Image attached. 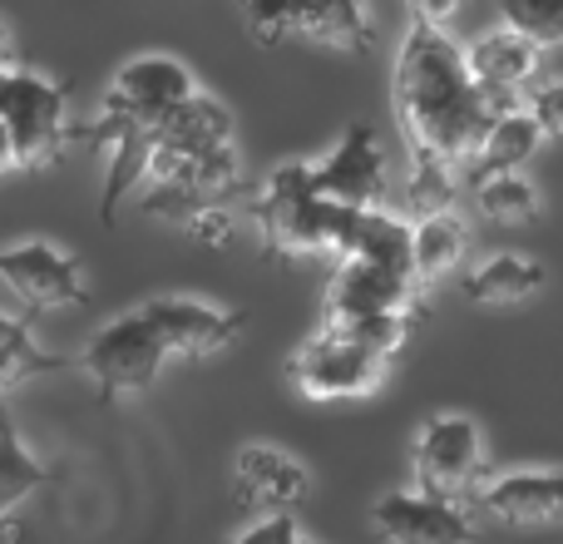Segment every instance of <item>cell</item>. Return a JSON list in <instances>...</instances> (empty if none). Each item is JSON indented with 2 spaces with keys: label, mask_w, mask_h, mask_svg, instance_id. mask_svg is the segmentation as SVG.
Wrapping results in <instances>:
<instances>
[{
  "label": "cell",
  "mask_w": 563,
  "mask_h": 544,
  "mask_svg": "<svg viewBox=\"0 0 563 544\" xmlns=\"http://www.w3.org/2000/svg\"><path fill=\"white\" fill-rule=\"evenodd\" d=\"M396 115L410 149V178L400 214L416 224V218L450 208L455 168L470 164V154L479 149L485 129L499 115H489L455 35L416 15H410V30L396 55Z\"/></svg>",
  "instance_id": "1"
},
{
  "label": "cell",
  "mask_w": 563,
  "mask_h": 544,
  "mask_svg": "<svg viewBox=\"0 0 563 544\" xmlns=\"http://www.w3.org/2000/svg\"><path fill=\"white\" fill-rule=\"evenodd\" d=\"M194 95H198L194 75H188V65L174 55H139V59H129V65H119L114 85H109L104 105H99V119L75 134L79 144L104 149V159H109L104 204H99L104 224H114L119 198L144 178L158 124Z\"/></svg>",
  "instance_id": "2"
},
{
  "label": "cell",
  "mask_w": 563,
  "mask_h": 544,
  "mask_svg": "<svg viewBox=\"0 0 563 544\" xmlns=\"http://www.w3.org/2000/svg\"><path fill=\"white\" fill-rule=\"evenodd\" d=\"M267 253H351V238L366 208H341L311 188V164H282L247 204Z\"/></svg>",
  "instance_id": "3"
},
{
  "label": "cell",
  "mask_w": 563,
  "mask_h": 544,
  "mask_svg": "<svg viewBox=\"0 0 563 544\" xmlns=\"http://www.w3.org/2000/svg\"><path fill=\"white\" fill-rule=\"evenodd\" d=\"M65 99L69 85L40 75V69H0V124L15 144L20 168H45L69 144Z\"/></svg>",
  "instance_id": "4"
},
{
  "label": "cell",
  "mask_w": 563,
  "mask_h": 544,
  "mask_svg": "<svg viewBox=\"0 0 563 544\" xmlns=\"http://www.w3.org/2000/svg\"><path fill=\"white\" fill-rule=\"evenodd\" d=\"M238 6L263 45L317 40V45L346 50V55H371L376 45L361 0H238Z\"/></svg>",
  "instance_id": "5"
},
{
  "label": "cell",
  "mask_w": 563,
  "mask_h": 544,
  "mask_svg": "<svg viewBox=\"0 0 563 544\" xmlns=\"http://www.w3.org/2000/svg\"><path fill=\"white\" fill-rule=\"evenodd\" d=\"M164 357H168V347L148 327V317L144 312H129V317H114L109 327H99L85 341L75 367L99 387V401H119V396H134V391L154 387L158 371H164Z\"/></svg>",
  "instance_id": "6"
},
{
  "label": "cell",
  "mask_w": 563,
  "mask_h": 544,
  "mask_svg": "<svg viewBox=\"0 0 563 544\" xmlns=\"http://www.w3.org/2000/svg\"><path fill=\"white\" fill-rule=\"evenodd\" d=\"M410 470H416V490H426V496L460 500L465 490H475L479 476H485V431H479V421L460 416V411L430 416L416 431Z\"/></svg>",
  "instance_id": "7"
},
{
  "label": "cell",
  "mask_w": 563,
  "mask_h": 544,
  "mask_svg": "<svg viewBox=\"0 0 563 544\" xmlns=\"http://www.w3.org/2000/svg\"><path fill=\"white\" fill-rule=\"evenodd\" d=\"M386 371L390 357H376V351L321 327L317 337H307L291 351L287 377L307 401H351V396H371L386 381Z\"/></svg>",
  "instance_id": "8"
},
{
  "label": "cell",
  "mask_w": 563,
  "mask_h": 544,
  "mask_svg": "<svg viewBox=\"0 0 563 544\" xmlns=\"http://www.w3.org/2000/svg\"><path fill=\"white\" fill-rule=\"evenodd\" d=\"M311 188L341 208H386L390 168L371 124H351L321 164H311Z\"/></svg>",
  "instance_id": "9"
},
{
  "label": "cell",
  "mask_w": 563,
  "mask_h": 544,
  "mask_svg": "<svg viewBox=\"0 0 563 544\" xmlns=\"http://www.w3.org/2000/svg\"><path fill=\"white\" fill-rule=\"evenodd\" d=\"M420 282L400 268L371 263V258H341L336 278L327 282V322L341 317H380V312H406L420 317Z\"/></svg>",
  "instance_id": "10"
},
{
  "label": "cell",
  "mask_w": 563,
  "mask_h": 544,
  "mask_svg": "<svg viewBox=\"0 0 563 544\" xmlns=\"http://www.w3.org/2000/svg\"><path fill=\"white\" fill-rule=\"evenodd\" d=\"M465 59H470V75H475L489 115H515V109H525V95L539 75V45H529L525 35L499 25V30H485V35L465 50Z\"/></svg>",
  "instance_id": "11"
},
{
  "label": "cell",
  "mask_w": 563,
  "mask_h": 544,
  "mask_svg": "<svg viewBox=\"0 0 563 544\" xmlns=\"http://www.w3.org/2000/svg\"><path fill=\"white\" fill-rule=\"evenodd\" d=\"M0 282L25 307H79L89 297L85 268L55 243H20L0 253Z\"/></svg>",
  "instance_id": "12"
},
{
  "label": "cell",
  "mask_w": 563,
  "mask_h": 544,
  "mask_svg": "<svg viewBox=\"0 0 563 544\" xmlns=\"http://www.w3.org/2000/svg\"><path fill=\"white\" fill-rule=\"evenodd\" d=\"M376 530L390 544H470L475 520L460 500L426 496V490H396L376 505Z\"/></svg>",
  "instance_id": "13"
},
{
  "label": "cell",
  "mask_w": 563,
  "mask_h": 544,
  "mask_svg": "<svg viewBox=\"0 0 563 544\" xmlns=\"http://www.w3.org/2000/svg\"><path fill=\"white\" fill-rule=\"evenodd\" d=\"M475 505L505 525H563V470H499L475 490Z\"/></svg>",
  "instance_id": "14"
},
{
  "label": "cell",
  "mask_w": 563,
  "mask_h": 544,
  "mask_svg": "<svg viewBox=\"0 0 563 544\" xmlns=\"http://www.w3.org/2000/svg\"><path fill=\"white\" fill-rule=\"evenodd\" d=\"M148 317V327L158 331L168 351L178 357H208V351H223L228 341L243 331V317L213 302H194V297H154L139 307Z\"/></svg>",
  "instance_id": "15"
},
{
  "label": "cell",
  "mask_w": 563,
  "mask_h": 544,
  "mask_svg": "<svg viewBox=\"0 0 563 544\" xmlns=\"http://www.w3.org/2000/svg\"><path fill=\"white\" fill-rule=\"evenodd\" d=\"M307 490H311V476L287 450L247 446L243 456H238V505L243 510H273L277 515V510L301 505Z\"/></svg>",
  "instance_id": "16"
},
{
  "label": "cell",
  "mask_w": 563,
  "mask_h": 544,
  "mask_svg": "<svg viewBox=\"0 0 563 544\" xmlns=\"http://www.w3.org/2000/svg\"><path fill=\"white\" fill-rule=\"evenodd\" d=\"M154 149L164 154H213V149H233V115L223 99L194 95L158 124Z\"/></svg>",
  "instance_id": "17"
},
{
  "label": "cell",
  "mask_w": 563,
  "mask_h": 544,
  "mask_svg": "<svg viewBox=\"0 0 563 544\" xmlns=\"http://www.w3.org/2000/svg\"><path fill=\"white\" fill-rule=\"evenodd\" d=\"M539 144H544V129L534 124V115H529V109L499 115L495 124L485 129L479 149L470 154L465 178H470V184H485V178H495V174H519V168L539 154Z\"/></svg>",
  "instance_id": "18"
},
{
  "label": "cell",
  "mask_w": 563,
  "mask_h": 544,
  "mask_svg": "<svg viewBox=\"0 0 563 544\" xmlns=\"http://www.w3.org/2000/svg\"><path fill=\"white\" fill-rule=\"evenodd\" d=\"M55 480H59V470L30 456L15 421H10V411H5V401H0V520L15 515L35 490L55 486Z\"/></svg>",
  "instance_id": "19"
},
{
  "label": "cell",
  "mask_w": 563,
  "mask_h": 544,
  "mask_svg": "<svg viewBox=\"0 0 563 544\" xmlns=\"http://www.w3.org/2000/svg\"><path fill=\"white\" fill-rule=\"evenodd\" d=\"M460 263H465V224L450 208L410 224V268H416V282H440Z\"/></svg>",
  "instance_id": "20"
},
{
  "label": "cell",
  "mask_w": 563,
  "mask_h": 544,
  "mask_svg": "<svg viewBox=\"0 0 563 544\" xmlns=\"http://www.w3.org/2000/svg\"><path fill=\"white\" fill-rule=\"evenodd\" d=\"M544 282H549L544 263H534V258H519V253H499V258L479 263L465 278V297L470 302H495V307H509V302L534 297Z\"/></svg>",
  "instance_id": "21"
},
{
  "label": "cell",
  "mask_w": 563,
  "mask_h": 544,
  "mask_svg": "<svg viewBox=\"0 0 563 544\" xmlns=\"http://www.w3.org/2000/svg\"><path fill=\"white\" fill-rule=\"evenodd\" d=\"M346 258H371V263L400 268V272L416 278V268H410V218L390 214V208H366L361 224H356V238H351Z\"/></svg>",
  "instance_id": "22"
},
{
  "label": "cell",
  "mask_w": 563,
  "mask_h": 544,
  "mask_svg": "<svg viewBox=\"0 0 563 544\" xmlns=\"http://www.w3.org/2000/svg\"><path fill=\"white\" fill-rule=\"evenodd\" d=\"M59 367H75L69 357H55V351H40L30 327L20 317H5L0 312V396L10 387H20L25 377H40V371H59Z\"/></svg>",
  "instance_id": "23"
},
{
  "label": "cell",
  "mask_w": 563,
  "mask_h": 544,
  "mask_svg": "<svg viewBox=\"0 0 563 544\" xmlns=\"http://www.w3.org/2000/svg\"><path fill=\"white\" fill-rule=\"evenodd\" d=\"M475 204L479 218H489V224H534L544 214L539 188L525 174H495L485 184H475Z\"/></svg>",
  "instance_id": "24"
},
{
  "label": "cell",
  "mask_w": 563,
  "mask_h": 544,
  "mask_svg": "<svg viewBox=\"0 0 563 544\" xmlns=\"http://www.w3.org/2000/svg\"><path fill=\"white\" fill-rule=\"evenodd\" d=\"M327 331L356 341V347L376 351V357H396L410 337V317L406 312H380V317H341V322H321Z\"/></svg>",
  "instance_id": "25"
},
{
  "label": "cell",
  "mask_w": 563,
  "mask_h": 544,
  "mask_svg": "<svg viewBox=\"0 0 563 544\" xmlns=\"http://www.w3.org/2000/svg\"><path fill=\"white\" fill-rule=\"evenodd\" d=\"M499 15L529 45H563V0H499Z\"/></svg>",
  "instance_id": "26"
},
{
  "label": "cell",
  "mask_w": 563,
  "mask_h": 544,
  "mask_svg": "<svg viewBox=\"0 0 563 544\" xmlns=\"http://www.w3.org/2000/svg\"><path fill=\"white\" fill-rule=\"evenodd\" d=\"M525 109L534 115V124L544 129V139H563V79H554V85H534L525 95Z\"/></svg>",
  "instance_id": "27"
},
{
  "label": "cell",
  "mask_w": 563,
  "mask_h": 544,
  "mask_svg": "<svg viewBox=\"0 0 563 544\" xmlns=\"http://www.w3.org/2000/svg\"><path fill=\"white\" fill-rule=\"evenodd\" d=\"M223 544H301V525L291 510H277V515H267L263 525L243 530V535H228Z\"/></svg>",
  "instance_id": "28"
},
{
  "label": "cell",
  "mask_w": 563,
  "mask_h": 544,
  "mask_svg": "<svg viewBox=\"0 0 563 544\" xmlns=\"http://www.w3.org/2000/svg\"><path fill=\"white\" fill-rule=\"evenodd\" d=\"M188 233L198 238V243H213V248H223L228 238H233V214H228V204H213V208H203V214H194L188 218Z\"/></svg>",
  "instance_id": "29"
},
{
  "label": "cell",
  "mask_w": 563,
  "mask_h": 544,
  "mask_svg": "<svg viewBox=\"0 0 563 544\" xmlns=\"http://www.w3.org/2000/svg\"><path fill=\"white\" fill-rule=\"evenodd\" d=\"M455 10H460V0H410V15L430 20V25H440V30L455 20Z\"/></svg>",
  "instance_id": "30"
},
{
  "label": "cell",
  "mask_w": 563,
  "mask_h": 544,
  "mask_svg": "<svg viewBox=\"0 0 563 544\" xmlns=\"http://www.w3.org/2000/svg\"><path fill=\"white\" fill-rule=\"evenodd\" d=\"M0 168H15V144H10L5 124H0Z\"/></svg>",
  "instance_id": "31"
},
{
  "label": "cell",
  "mask_w": 563,
  "mask_h": 544,
  "mask_svg": "<svg viewBox=\"0 0 563 544\" xmlns=\"http://www.w3.org/2000/svg\"><path fill=\"white\" fill-rule=\"evenodd\" d=\"M5 59H10V25L0 20V69H5Z\"/></svg>",
  "instance_id": "32"
}]
</instances>
